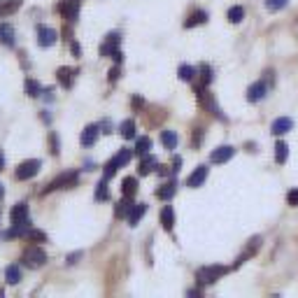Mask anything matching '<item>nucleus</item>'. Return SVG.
I'll return each mask as SVG.
<instances>
[{
	"mask_svg": "<svg viewBox=\"0 0 298 298\" xmlns=\"http://www.w3.org/2000/svg\"><path fill=\"white\" fill-rule=\"evenodd\" d=\"M293 128V122L289 119V116H280V119H275L271 126V133L273 135H284V133H289Z\"/></svg>",
	"mask_w": 298,
	"mask_h": 298,
	"instance_id": "ddd939ff",
	"label": "nucleus"
},
{
	"mask_svg": "<svg viewBox=\"0 0 298 298\" xmlns=\"http://www.w3.org/2000/svg\"><path fill=\"white\" fill-rule=\"evenodd\" d=\"M198 100H200V105H203L205 110H210L212 114H217V116H219V119H224V114H221L219 105H217V103H215V98H212V96L207 94V91H205L203 86L198 88Z\"/></svg>",
	"mask_w": 298,
	"mask_h": 298,
	"instance_id": "0eeeda50",
	"label": "nucleus"
},
{
	"mask_svg": "<svg viewBox=\"0 0 298 298\" xmlns=\"http://www.w3.org/2000/svg\"><path fill=\"white\" fill-rule=\"evenodd\" d=\"M243 17H245V10L240 5H235V7H231V10H228V21H231V23H240V21H243Z\"/></svg>",
	"mask_w": 298,
	"mask_h": 298,
	"instance_id": "72a5a7b5",
	"label": "nucleus"
},
{
	"mask_svg": "<svg viewBox=\"0 0 298 298\" xmlns=\"http://www.w3.org/2000/svg\"><path fill=\"white\" fill-rule=\"evenodd\" d=\"M259 245H261V237H254V240H252V243H249V247L245 249L243 254H240V259L235 261V265H240V263H245V261L249 259V256H254L256 254V249H259Z\"/></svg>",
	"mask_w": 298,
	"mask_h": 298,
	"instance_id": "4be33fe9",
	"label": "nucleus"
},
{
	"mask_svg": "<svg viewBox=\"0 0 298 298\" xmlns=\"http://www.w3.org/2000/svg\"><path fill=\"white\" fill-rule=\"evenodd\" d=\"M287 159H289V144L280 140V142L275 144V161L277 163H284Z\"/></svg>",
	"mask_w": 298,
	"mask_h": 298,
	"instance_id": "cd10ccee",
	"label": "nucleus"
},
{
	"mask_svg": "<svg viewBox=\"0 0 298 298\" xmlns=\"http://www.w3.org/2000/svg\"><path fill=\"white\" fill-rule=\"evenodd\" d=\"M3 196H5V189H3V184H0V200H3Z\"/></svg>",
	"mask_w": 298,
	"mask_h": 298,
	"instance_id": "a18cd8bd",
	"label": "nucleus"
},
{
	"mask_svg": "<svg viewBox=\"0 0 298 298\" xmlns=\"http://www.w3.org/2000/svg\"><path fill=\"white\" fill-rule=\"evenodd\" d=\"M0 44H5V47L14 44V28L10 23H0Z\"/></svg>",
	"mask_w": 298,
	"mask_h": 298,
	"instance_id": "f3484780",
	"label": "nucleus"
},
{
	"mask_svg": "<svg viewBox=\"0 0 298 298\" xmlns=\"http://www.w3.org/2000/svg\"><path fill=\"white\" fill-rule=\"evenodd\" d=\"M26 94L31 96V98H38V96L42 94V86H40L35 79H26Z\"/></svg>",
	"mask_w": 298,
	"mask_h": 298,
	"instance_id": "2f4dec72",
	"label": "nucleus"
},
{
	"mask_svg": "<svg viewBox=\"0 0 298 298\" xmlns=\"http://www.w3.org/2000/svg\"><path fill=\"white\" fill-rule=\"evenodd\" d=\"M26 237L31 240V243H47V235H44V231H38V228H28Z\"/></svg>",
	"mask_w": 298,
	"mask_h": 298,
	"instance_id": "c9c22d12",
	"label": "nucleus"
},
{
	"mask_svg": "<svg viewBox=\"0 0 298 298\" xmlns=\"http://www.w3.org/2000/svg\"><path fill=\"white\" fill-rule=\"evenodd\" d=\"M10 217H12V224H14V226H19V224H31V221H28V205L26 203L14 205Z\"/></svg>",
	"mask_w": 298,
	"mask_h": 298,
	"instance_id": "9b49d317",
	"label": "nucleus"
},
{
	"mask_svg": "<svg viewBox=\"0 0 298 298\" xmlns=\"http://www.w3.org/2000/svg\"><path fill=\"white\" fill-rule=\"evenodd\" d=\"M175 191H177V184L175 182H168V184H163V187L156 191V196H159L161 200H170L172 196H175Z\"/></svg>",
	"mask_w": 298,
	"mask_h": 298,
	"instance_id": "a878e982",
	"label": "nucleus"
},
{
	"mask_svg": "<svg viewBox=\"0 0 298 298\" xmlns=\"http://www.w3.org/2000/svg\"><path fill=\"white\" fill-rule=\"evenodd\" d=\"M287 200H289V205H291V207H296V205H298V189H291V191H289Z\"/></svg>",
	"mask_w": 298,
	"mask_h": 298,
	"instance_id": "58836bf2",
	"label": "nucleus"
},
{
	"mask_svg": "<svg viewBox=\"0 0 298 298\" xmlns=\"http://www.w3.org/2000/svg\"><path fill=\"white\" fill-rule=\"evenodd\" d=\"M119 131H122L124 140H133L135 138V122H133V119H126V122L119 126Z\"/></svg>",
	"mask_w": 298,
	"mask_h": 298,
	"instance_id": "c85d7f7f",
	"label": "nucleus"
},
{
	"mask_svg": "<svg viewBox=\"0 0 298 298\" xmlns=\"http://www.w3.org/2000/svg\"><path fill=\"white\" fill-rule=\"evenodd\" d=\"M107 198H110V191H107V180L103 177L98 187H96V200H107Z\"/></svg>",
	"mask_w": 298,
	"mask_h": 298,
	"instance_id": "7c9ffc66",
	"label": "nucleus"
},
{
	"mask_svg": "<svg viewBox=\"0 0 298 298\" xmlns=\"http://www.w3.org/2000/svg\"><path fill=\"white\" fill-rule=\"evenodd\" d=\"M207 21V14H205L203 10H196L193 14H189V19L184 21V26L187 28H193V26H200V23Z\"/></svg>",
	"mask_w": 298,
	"mask_h": 298,
	"instance_id": "5701e85b",
	"label": "nucleus"
},
{
	"mask_svg": "<svg viewBox=\"0 0 298 298\" xmlns=\"http://www.w3.org/2000/svg\"><path fill=\"white\" fill-rule=\"evenodd\" d=\"M180 79L182 82H191L193 77H196V68H191V66H180Z\"/></svg>",
	"mask_w": 298,
	"mask_h": 298,
	"instance_id": "f704fd0d",
	"label": "nucleus"
},
{
	"mask_svg": "<svg viewBox=\"0 0 298 298\" xmlns=\"http://www.w3.org/2000/svg\"><path fill=\"white\" fill-rule=\"evenodd\" d=\"M79 5H82V0H61L58 12L63 14V19L75 21V19H77V14H79Z\"/></svg>",
	"mask_w": 298,
	"mask_h": 298,
	"instance_id": "423d86ee",
	"label": "nucleus"
},
{
	"mask_svg": "<svg viewBox=\"0 0 298 298\" xmlns=\"http://www.w3.org/2000/svg\"><path fill=\"white\" fill-rule=\"evenodd\" d=\"M200 79H203V86L212 82V68L210 66H200Z\"/></svg>",
	"mask_w": 298,
	"mask_h": 298,
	"instance_id": "4c0bfd02",
	"label": "nucleus"
},
{
	"mask_svg": "<svg viewBox=\"0 0 298 298\" xmlns=\"http://www.w3.org/2000/svg\"><path fill=\"white\" fill-rule=\"evenodd\" d=\"M21 7V0H5L3 5H0V17H10L14 12Z\"/></svg>",
	"mask_w": 298,
	"mask_h": 298,
	"instance_id": "b1692460",
	"label": "nucleus"
},
{
	"mask_svg": "<svg viewBox=\"0 0 298 298\" xmlns=\"http://www.w3.org/2000/svg\"><path fill=\"white\" fill-rule=\"evenodd\" d=\"M122 193L128 196V198H133V196L138 193V180H135V177H126L122 182Z\"/></svg>",
	"mask_w": 298,
	"mask_h": 298,
	"instance_id": "412c9836",
	"label": "nucleus"
},
{
	"mask_svg": "<svg viewBox=\"0 0 298 298\" xmlns=\"http://www.w3.org/2000/svg\"><path fill=\"white\" fill-rule=\"evenodd\" d=\"M21 261H23V265H28V268H33V271H35V268H42V265H44V261H47V254H44L42 247L33 245V247H28L26 252H23Z\"/></svg>",
	"mask_w": 298,
	"mask_h": 298,
	"instance_id": "7ed1b4c3",
	"label": "nucleus"
},
{
	"mask_svg": "<svg viewBox=\"0 0 298 298\" xmlns=\"http://www.w3.org/2000/svg\"><path fill=\"white\" fill-rule=\"evenodd\" d=\"M161 142H163V147L166 149H175L177 147V133L175 131H163L161 133Z\"/></svg>",
	"mask_w": 298,
	"mask_h": 298,
	"instance_id": "bb28decb",
	"label": "nucleus"
},
{
	"mask_svg": "<svg viewBox=\"0 0 298 298\" xmlns=\"http://www.w3.org/2000/svg\"><path fill=\"white\" fill-rule=\"evenodd\" d=\"M116 77H119V68H112L110 70V82H114Z\"/></svg>",
	"mask_w": 298,
	"mask_h": 298,
	"instance_id": "79ce46f5",
	"label": "nucleus"
},
{
	"mask_svg": "<svg viewBox=\"0 0 298 298\" xmlns=\"http://www.w3.org/2000/svg\"><path fill=\"white\" fill-rule=\"evenodd\" d=\"M40 166H42V163H40L38 159H28L14 170V177H17V180H31V177H35L40 172Z\"/></svg>",
	"mask_w": 298,
	"mask_h": 298,
	"instance_id": "39448f33",
	"label": "nucleus"
},
{
	"mask_svg": "<svg viewBox=\"0 0 298 298\" xmlns=\"http://www.w3.org/2000/svg\"><path fill=\"white\" fill-rule=\"evenodd\" d=\"M49 142H51V154H58V140H56V133H49Z\"/></svg>",
	"mask_w": 298,
	"mask_h": 298,
	"instance_id": "ea45409f",
	"label": "nucleus"
},
{
	"mask_svg": "<svg viewBox=\"0 0 298 298\" xmlns=\"http://www.w3.org/2000/svg\"><path fill=\"white\" fill-rule=\"evenodd\" d=\"M228 268H224V265H205V268H200L198 273H196V280H198V284H212V282H217L221 275H226Z\"/></svg>",
	"mask_w": 298,
	"mask_h": 298,
	"instance_id": "f03ea898",
	"label": "nucleus"
},
{
	"mask_svg": "<svg viewBox=\"0 0 298 298\" xmlns=\"http://www.w3.org/2000/svg\"><path fill=\"white\" fill-rule=\"evenodd\" d=\"M5 277H7V284H19V280H21L19 265H10V268L5 271Z\"/></svg>",
	"mask_w": 298,
	"mask_h": 298,
	"instance_id": "c756f323",
	"label": "nucleus"
},
{
	"mask_svg": "<svg viewBox=\"0 0 298 298\" xmlns=\"http://www.w3.org/2000/svg\"><path fill=\"white\" fill-rule=\"evenodd\" d=\"M131 207H133L131 198H128V196H124V200H119V203H116V207H114V215L119 217V219H124V217H128V212H131Z\"/></svg>",
	"mask_w": 298,
	"mask_h": 298,
	"instance_id": "393cba45",
	"label": "nucleus"
},
{
	"mask_svg": "<svg viewBox=\"0 0 298 298\" xmlns=\"http://www.w3.org/2000/svg\"><path fill=\"white\" fill-rule=\"evenodd\" d=\"M205 177H207V168L205 166H198L196 170L189 175V180H187V187H191V189H198V187H203V182H205Z\"/></svg>",
	"mask_w": 298,
	"mask_h": 298,
	"instance_id": "f8f14e48",
	"label": "nucleus"
},
{
	"mask_svg": "<svg viewBox=\"0 0 298 298\" xmlns=\"http://www.w3.org/2000/svg\"><path fill=\"white\" fill-rule=\"evenodd\" d=\"M149 147H152V140L149 138H138V142H135V154H140V156L149 154Z\"/></svg>",
	"mask_w": 298,
	"mask_h": 298,
	"instance_id": "473e14b6",
	"label": "nucleus"
},
{
	"mask_svg": "<svg viewBox=\"0 0 298 298\" xmlns=\"http://www.w3.org/2000/svg\"><path fill=\"white\" fill-rule=\"evenodd\" d=\"M233 154H235V149H233L231 144H224V147H217L215 152H212L210 161L212 163H226V161L233 159Z\"/></svg>",
	"mask_w": 298,
	"mask_h": 298,
	"instance_id": "1a4fd4ad",
	"label": "nucleus"
},
{
	"mask_svg": "<svg viewBox=\"0 0 298 298\" xmlns=\"http://www.w3.org/2000/svg\"><path fill=\"white\" fill-rule=\"evenodd\" d=\"M144 212H147V205H144V203L133 205L131 212H128V224H131V226H138V221L144 217Z\"/></svg>",
	"mask_w": 298,
	"mask_h": 298,
	"instance_id": "dca6fc26",
	"label": "nucleus"
},
{
	"mask_svg": "<svg viewBox=\"0 0 298 298\" xmlns=\"http://www.w3.org/2000/svg\"><path fill=\"white\" fill-rule=\"evenodd\" d=\"M131 159H133V152H131V149H119V152H116V156H112V159L107 161V166H105V180H110V177L114 175L119 168L126 166Z\"/></svg>",
	"mask_w": 298,
	"mask_h": 298,
	"instance_id": "f257e3e1",
	"label": "nucleus"
},
{
	"mask_svg": "<svg viewBox=\"0 0 298 298\" xmlns=\"http://www.w3.org/2000/svg\"><path fill=\"white\" fill-rule=\"evenodd\" d=\"M5 168V156H3V152H0V170Z\"/></svg>",
	"mask_w": 298,
	"mask_h": 298,
	"instance_id": "c03bdc74",
	"label": "nucleus"
},
{
	"mask_svg": "<svg viewBox=\"0 0 298 298\" xmlns=\"http://www.w3.org/2000/svg\"><path fill=\"white\" fill-rule=\"evenodd\" d=\"M119 40H122V38H119V33H110V35H107V42L100 47V54H103V56H112L116 49H119Z\"/></svg>",
	"mask_w": 298,
	"mask_h": 298,
	"instance_id": "4468645a",
	"label": "nucleus"
},
{
	"mask_svg": "<svg viewBox=\"0 0 298 298\" xmlns=\"http://www.w3.org/2000/svg\"><path fill=\"white\" fill-rule=\"evenodd\" d=\"M79 180L77 172H63V175H58L54 180V182L47 184V189H44V193H49V191H56V189H68V187H75Z\"/></svg>",
	"mask_w": 298,
	"mask_h": 298,
	"instance_id": "20e7f679",
	"label": "nucleus"
},
{
	"mask_svg": "<svg viewBox=\"0 0 298 298\" xmlns=\"http://www.w3.org/2000/svg\"><path fill=\"white\" fill-rule=\"evenodd\" d=\"M265 94H268L265 82H254L252 86L247 88V100H249V103H259V100L265 98Z\"/></svg>",
	"mask_w": 298,
	"mask_h": 298,
	"instance_id": "9d476101",
	"label": "nucleus"
},
{
	"mask_svg": "<svg viewBox=\"0 0 298 298\" xmlns=\"http://www.w3.org/2000/svg\"><path fill=\"white\" fill-rule=\"evenodd\" d=\"M72 54H75V56L82 54V49H79V44H77V42H72Z\"/></svg>",
	"mask_w": 298,
	"mask_h": 298,
	"instance_id": "37998d69",
	"label": "nucleus"
},
{
	"mask_svg": "<svg viewBox=\"0 0 298 298\" xmlns=\"http://www.w3.org/2000/svg\"><path fill=\"white\" fill-rule=\"evenodd\" d=\"M79 256H82V252H75V254H70V256H68V263H77V259H79Z\"/></svg>",
	"mask_w": 298,
	"mask_h": 298,
	"instance_id": "a19ab883",
	"label": "nucleus"
},
{
	"mask_svg": "<svg viewBox=\"0 0 298 298\" xmlns=\"http://www.w3.org/2000/svg\"><path fill=\"white\" fill-rule=\"evenodd\" d=\"M58 82H61V86H66V88H70L72 86V82H75V70L72 68H58Z\"/></svg>",
	"mask_w": 298,
	"mask_h": 298,
	"instance_id": "a211bd4d",
	"label": "nucleus"
},
{
	"mask_svg": "<svg viewBox=\"0 0 298 298\" xmlns=\"http://www.w3.org/2000/svg\"><path fill=\"white\" fill-rule=\"evenodd\" d=\"M98 131H100V128L96 126V124H91V126L84 128V131H82V144H84V147L96 144V140H98Z\"/></svg>",
	"mask_w": 298,
	"mask_h": 298,
	"instance_id": "2eb2a0df",
	"label": "nucleus"
},
{
	"mask_svg": "<svg viewBox=\"0 0 298 298\" xmlns=\"http://www.w3.org/2000/svg\"><path fill=\"white\" fill-rule=\"evenodd\" d=\"M161 224H163L166 231H172V226H175V212H172L170 205H166V207L161 210Z\"/></svg>",
	"mask_w": 298,
	"mask_h": 298,
	"instance_id": "6ab92c4d",
	"label": "nucleus"
},
{
	"mask_svg": "<svg viewBox=\"0 0 298 298\" xmlns=\"http://www.w3.org/2000/svg\"><path fill=\"white\" fill-rule=\"evenodd\" d=\"M156 166H159V161H156L154 156L144 154V156H142V161H140V168H138V170H140V175H149V172L154 170Z\"/></svg>",
	"mask_w": 298,
	"mask_h": 298,
	"instance_id": "aec40b11",
	"label": "nucleus"
},
{
	"mask_svg": "<svg viewBox=\"0 0 298 298\" xmlns=\"http://www.w3.org/2000/svg\"><path fill=\"white\" fill-rule=\"evenodd\" d=\"M56 42V31L49 26H38V44L40 47H51V44Z\"/></svg>",
	"mask_w": 298,
	"mask_h": 298,
	"instance_id": "6e6552de",
	"label": "nucleus"
},
{
	"mask_svg": "<svg viewBox=\"0 0 298 298\" xmlns=\"http://www.w3.org/2000/svg\"><path fill=\"white\" fill-rule=\"evenodd\" d=\"M287 3L289 0H265V7H268L271 12H280V10L287 7Z\"/></svg>",
	"mask_w": 298,
	"mask_h": 298,
	"instance_id": "e433bc0d",
	"label": "nucleus"
}]
</instances>
